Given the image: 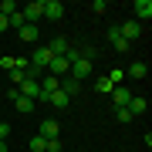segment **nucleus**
Wrapping results in <instances>:
<instances>
[{
	"label": "nucleus",
	"instance_id": "1",
	"mask_svg": "<svg viewBox=\"0 0 152 152\" xmlns=\"http://www.w3.org/2000/svg\"><path fill=\"white\" fill-rule=\"evenodd\" d=\"M20 17H24V24H37L41 17H44V0H31V4H24V7H20Z\"/></svg>",
	"mask_w": 152,
	"mask_h": 152
},
{
	"label": "nucleus",
	"instance_id": "2",
	"mask_svg": "<svg viewBox=\"0 0 152 152\" xmlns=\"http://www.w3.org/2000/svg\"><path fill=\"white\" fill-rule=\"evenodd\" d=\"M51 58H54V54H51L48 48H37V51L31 54V68L37 71V75H44V71H48V64H51Z\"/></svg>",
	"mask_w": 152,
	"mask_h": 152
},
{
	"label": "nucleus",
	"instance_id": "3",
	"mask_svg": "<svg viewBox=\"0 0 152 152\" xmlns=\"http://www.w3.org/2000/svg\"><path fill=\"white\" fill-rule=\"evenodd\" d=\"M132 10H135L132 20H139V24L145 20V24H149V20H152V0H135V4H132Z\"/></svg>",
	"mask_w": 152,
	"mask_h": 152
},
{
	"label": "nucleus",
	"instance_id": "4",
	"mask_svg": "<svg viewBox=\"0 0 152 152\" xmlns=\"http://www.w3.org/2000/svg\"><path fill=\"white\" fill-rule=\"evenodd\" d=\"M118 34L132 44L135 37H142V24H139V20H125V24H118Z\"/></svg>",
	"mask_w": 152,
	"mask_h": 152
},
{
	"label": "nucleus",
	"instance_id": "5",
	"mask_svg": "<svg viewBox=\"0 0 152 152\" xmlns=\"http://www.w3.org/2000/svg\"><path fill=\"white\" fill-rule=\"evenodd\" d=\"M44 17L48 20H64V4L61 0H44Z\"/></svg>",
	"mask_w": 152,
	"mask_h": 152
},
{
	"label": "nucleus",
	"instance_id": "6",
	"mask_svg": "<svg viewBox=\"0 0 152 152\" xmlns=\"http://www.w3.org/2000/svg\"><path fill=\"white\" fill-rule=\"evenodd\" d=\"M71 78H75V81H85L88 75H91V61L88 58H81V61H75V64H71V71H68Z\"/></svg>",
	"mask_w": 152,
	"mask_h": 152
},
{
	"label": "nucleus",
	"instance_id": "7",
	"mask_svg": "<svg viewBox=\"0 0 152 152\" xmlns=\"http://www.w3.org/2000/svg\"><path fill=\"white\" fill-rule=\"evenodd\" d=\"M58 132H61L58 118H44V122H41V129H37V135H41V139H58Z\"/></svg>",
	"mask_w": 152,
	"mask_h": 152
},
{
	"label": "nucleus",
	"instance_id": "8",
	"mask_svg": "<svg viewBox=\"0 0 152 152\" xmlns=\"http://www.w3.org/2000/svg\"><path fill=\"white\" fill-rule=\"evenodd\" d=\"M20 95H24V98H31V102H37V98H41V85L34 81V78H27V81L20 85Z\"/></svg>",
	"mask_w": 152,
	"mask_h": 152
},
{
	"label": "nucleus",
	"instance_id": "9",
	"mask_svg": "<svg viewBox=\"0 0 152 152\" xmlns=\"http://www.w3.org/2000/svg\"><path fill=\"white\" fill-rule=\"evenodd\" d=\"M125 108H129V112H132V118H135V115H145L149 102H145V98H142V95H132V102L125 105Z\"/></svg>",
	"mask_w": 152,
	"mask_h": 152
},
{
	"label": "nucleus",
	"instance_id": "10",
	"mask_svg": "<svg viewBox=\"0 0 152 152\" xmlns=\"http://www.w3.org/2000/svg\"><path fill=\"white\" fill-rule=\"evenodd\" d=\"M112 102H115V108H125V105L132 102V91H125V88H112Z\"/></svg>",
	"mask_w": 152,
	"mask_h": 152
},
{
	"label": "nucleus",
	"instance_id": "11",
	"mask_svg": "<svg viewBox=\"0 0 152 152\" xmlns=\"http://www.w3.org/2000/svg\"><path fill=\"white\" fill-rule=\"evenodd\" d=\"M108 41H112V48L118 51V54H122V51H129V48H132V44H129V41H125L122 34H118V27H112V31H108Z\"/></svg>",
	"mask_w": 152,
	"mask_h": 152
},
{
	"label": "nucleus",
	"instance_id": "12",
	"mask_svg": "<svg viewBox=\"0 0 152 152\" xmlns=\"http://www.w3.org/2000/svg\"><path fill=\"white\" fill-rule=\"evenodd\" d=\"M14 108L20 112V115H31L34 108H37V102H31V98H24V95H17V98H14Z\"/></svg>",
	"mask_w": 152,
	"mask_h": 152
},
{
	"label": "nucleus",
	"instance_id": "13",
	"mask_svg": "<svg viewBox=\"0 0 152 152\" xmlns=\"http://www.w3.org/2000/svg\"><path fill=\"white\" fill-rule=\"evenodd\" d=\"M61 91H64L68 98H75L78 91H81V81H75L71 75H68V78H61Z\"/></svg>",
	"mask_w": 152,
	"mask_h": 152
},
{
	"label": "nucleus",
	"instance_id": "14",
	"mask_svg": "<svg viewBox=\"0 0 152 152\" xmlns=\"http://www.w3.org/2000/svg\"><path fill=\"white\" fill-rule=\"evenodd\" d=\"M71 48V44L64 41V37H54V41H51L48 44V51H51V54H54V58H64V51Z\"/></svg>",
	"mask_w": 152,
	"mask_h": 152
},
{
	"label": "nucleus",
	"instance_id": "15",
	"mask_svg": "<svg viewBox=\"0 0 152 152\" xmlns=\"http://www.w3.org/2000/svg\"><path fill=\"white\" fill-rule=\"evenodd\" d=\"M48 105H54V108H61V112H64L68 105H71V98H68V95H64V91H61V88H58V91H54V95L48 98Z\"/></svg>",
	"mask_w": 152,
	"mask_h": 152
},
{
	"label": "nucleus",
	"instance_id": "16",
	"mask_svg": "<svg viewBox=\"0 0 152 152\" xmlns=\"http://www.w3.org/2000/svg\"><path fill=\"white\" fill-rule=\"evenodd\" d=\"M17 34H20V41H37L41 37V34H37V24H24Z\"/></svg>",
	"mask_w": 152,
	"mask_h": 152
},
{
	"label": "nucleus",
	"instance_id": "17",
	"mask_svg": "<svg viewBox=\"0 0 152 152\" xmlns=\"http://www.w3.org/2000/svg\"><path fill=\"white\" fill-rule=\"evenodd\" d=\"M149 75V68H145V61H139V64H132L129 68V78H135V81H142V78Z\"/></svg>",
	"mask_w": 152,
	"mask_h": 152
},
{
	"label": "nucleus",
	"instance_id": "18",
	"mask_svg": "<svg viewBox=\"0 0 152 152\" xmlns=\"http://www.w3.org/2000/svg\"><path fill=\"white\" fill-rule=\"evenodd\" d=\"M10 81H14L17 88H20L24 81H27V68H10Z\"/></svg>",
	"mask_w": 152,
	"mask_h": 152
},
{
	"label": "nucleus",
	"instance_id": "19",
	"mask_svg": "<svg viewBox=\"0 0 152 152\" xmlns=\"http://www.w3.org/2000/svg\"><path fill=\"white\" fill-rule=\"evenodd\" d=\"M105 78H108V85H112V88H118V85L125 81V71H122V68H115V71H108Z\"/></svg>",
	"mask_w": 152,
	"mask_h": 152
},
{
	"label": "nucleus",
	"instance_id": "20",
	"mask_svg": "<svg viewBox=\"0 0 152 152\" xmlns=\"http://www.w3.org/2000/svg\"><path fill=\"white\" fill-rule=\"evenodd\" d=\"M31 152H48V139L34 135V139H31Z\"/></svg>",
	"mask_w": 152,
	"mask_h": 152
},
{
	"label": "nucleus",
	"instance_id": "21",
	"mask_svg": "<svg viewBox=\"0 0 152 152\" xmlns=\"http://www.w3.org/2000/svg\"><path fill=\"white\" fill-rule=\"evenodd\" d=\"M95 91H102V95H112V85H108V78H95Z\"/></svg>",
	"mask_w": 152,
	"mask_h": 152
},
{
	"label": "nucleus",
	"instance_id": "22",
	"mask_svg": "<svg viewBox=\"0 0 152 152\" xmlns=\"http://www.w3.org/2000/svg\"><path fill=\"white\" fill-rule=\"evenodd\" d=\"M17 10H20V7H17L14 0H4V4H0V14H4V17H10V14H17Z\"/></svg>",
	"mask_w": 152,
	"mask_h": 152
},
{
	"label": "nucleus",
	"instance_id": "23",
	"mask_svg": "<svg viewBox=\"0 0 152 152\" xmlns=\"http://www.w3.org/2000/svg\"><path fill=\"white\" fill-rule=\"evenodd\" d=\"M17 64V58H10V54H0V68H7V71H10Z\"/></svg>",
	"mask_w": 152,
	"mask_h": 152
},
{
	"label": "nucleus",
	"instance_id": "24",
	"mask_svg": "<svg viewBox=\"0 0 152 152\" xmlns=\"http://www.w3.org/2000/svg\"><path fill=\"white\" fill-rule=\"evenodd\" d=\"M91 10H95V14H105V10H108V0H95Z\"/></svg>",
	"mask_w": 152,
	"mask_h": 152
},
{
	"label": "nucleus",
	"instance_id": "25",
	"mask_svg": "<svg viewBox=\"0 0 152 152\" xmlns=\"http://www.w3.org/2000/svg\"><path fill=\"white\" fill-rule=\"evenodd\" d=\"M115 115H118V122H132V112L129 108H115Z\"/></svg>",
	"mask_w": 152,
	"mask_h": 152
},
{
	"label": "nucleus",
	"instance_id": "26",
	"mask_svg": "<svg viewBox=\"0 0 152 152\" xmlns=\"http://www.w3.org/2000/svg\"><path fill=\"white\" fill-rule=\"evenodd\" d=\"M64 145H61V139H48V152H61Z\"/></svg>",
	"mask_w": 152,
	"mask_h": 152
},
{
	"label": "nucleus",
	"instance_id": "27",
	"mask_svg": "<svg viewBox=\"0 0 152 152\" xmlns=\"http://www.w3.org/2000/svg\"><path fill=\"white\" fill-rule=\"evenodd\" d=\"M7 135H10V125H7V122H0V142H7Z\"/></svg>",
	"mask_w": 152,
	"mask_h": 152
},
{
	"label": "nucleus",
	"instance_id": "28",
	"mask_svg": "<svg viewBox=\"0 0 152 152\" xmlns=\"http://www.w3.org/2000/svg\"><path fill=\"white\" fill-rule=\"evenodd\" d=\"M4 31H10V27H7V17L0 14V34H4Z\"/></svg>",
	"mask_w": 152,
	"mask_h": 152
},
{
	"label": "nucleus",
	"instance_id": "29",
	"mask_svg": "<svg viewBox=\"0 0 152 152\" xmlns=\"http://www.w3.org/2000/svg\"><path fill=\"white\" fill-rule=\"evenodd\" d=\"M0 152H7V142H0Z\"/></svg>",
	"mask_w": 152,
	"mask_h": 152
}]
</instances>
